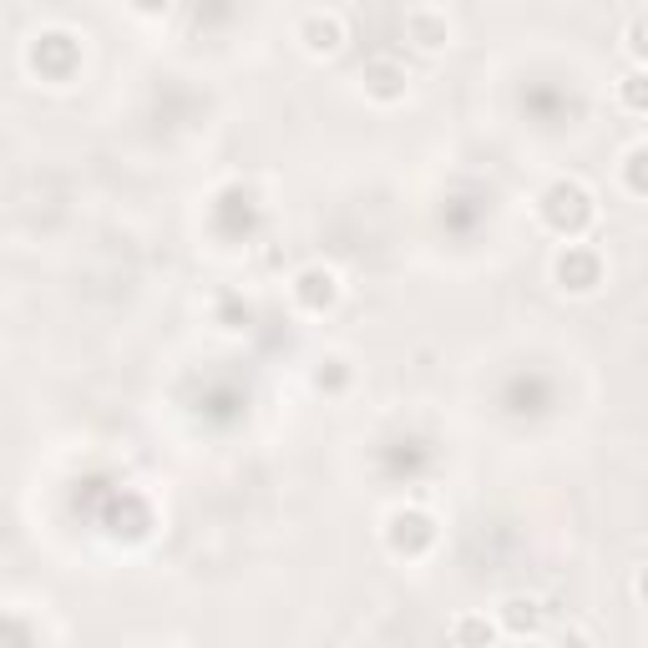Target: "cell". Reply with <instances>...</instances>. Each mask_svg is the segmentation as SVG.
Masks as SVG:
<instances>
[{
	"label": "cell",
	"mask_w": 648,
	"mask_h": 648,
	"mask_svg": "<svg viewBox=\"0 0 648 648\" xmlns=\"http://www.w3.org/2000/svg\"><path fill=\"white\" fill-rule=\"evenodd\" d=\"M623 183H628L633 198H643V147H633V152L623 157Z\"/></svg>",
	"instance_id": "obj_9"
},
{
	"label": "cell",
	"mask_w": 648,
	"mask_h": 648,
	"mask_svg": "<svg viewBox=\"0 0 648 648\" xmlns=\"http://www.w3.org/2000/svg\"><path fill=\"white\" fill-rule=\"evenodd\" d=\"M299 41H304V51H314V56L340 51V41H345L340 11H304V16H299Z\"/></svg>",
	"instance_id": "obj_3"
},
{
	"label": "cell",
	"mask_w": 648,
	"mask_h": 648,
	"mask_svg": "<svg viewBox=\"0 0 648 648\" xmlns=\"http://www.w3.org/2000/svg\"><path fill=\"white\" fill-rule=\"evenodd\" d=\"M294 294H299V304L319 309V304H330L340 289H335V274H330V269H304L299 284H294Z\"/></svg>",
	"instance_id": "obj_5"
},
{
	"label": "cell",
	"mask_w": 648,
	"mask_h": 648,
	"mask_svg": "<svg viewBox=\"0 0 648 648\" xmlns=\"http://www.w3.org/2000/svg\"><path fill=\"white\" fill-rule=\"evenodd\" d=\"M537 213H542V223L552 228V233H567V238H573V233H583L588 223H593V193L578 183V178H557L542 198H537Z\"/></svg>",
	"instance_id": "obj_1"
},
{
	"label": "cell",
	"mask_w": 648,
	"mask_h": 648,
	"mask_svg": "<svg viewBox=\"0 0 648 648\" xmlns=\"http://www.w3.org/2000/svg\"><path fill=\"white\" fill-rule=\"evenodd\" d=\"M512 648H542V643H527V638H517V643H512Z\"/></svg>",
	"instance_id": "obj_11"
},
{
	"label": "cell",
	"mask_w": 648,
	"mask_h": 648,
	"mask_svg": "<svg viewBox=\"0 0 648 648\" xmlns=\"http://www.w3.org/2000/svg\"><path fill=\"white\" fill-rule=\"evenodd\" d=\"M643 21H648L643 11L628 21V56H633V66H643Z\"/></svg>",
	"instance_id": "obj_10"
},
{
	"label": "cell",
	"mask_w": 648,
	"mask_h": 648,
	"mask_svg": "<svg viewBox=\"0 0 648 648\" xmlns=\"http://www.w3.org/2000/svg\"><path fill=\"white\" fill-rule=\"evenodd\" d=\"M451 633H456L461 648H486V643H492V623L476 618V613H461V618L451 623Z\"/></svg>",
	"instance_id": "obj_7"
},
{
	"label": "cell",
	"mask_w": 648,
	"mask_h": 648,
	"mask_svg": "<svg viewBox=\"0 0 648 648\" xmlns=\"http://www.w3.org/2000/svg\"><path fill=\"white\" fill-rule=\"evenodd\" d=\"M618 97H623V107H628V112H643V71H638V66L618 81Z\"/></svg>",
	"instance_id": "obj_8"
},
{
	"label": "cell",
	"mask_w": 648,
	"mask_h": 648,
	"mask_svg": "<svg viewBox=\"0 0 648 648\" xmlns=\"http://www.w3.org/2000/svg\"><path fill=\"white\" fill-rule=\"evenodd\" d=\"M405 26H411L416 31V41L426 46V51H436V46H446L451 41V21H446V11H411V16H405Z\"/></svg>",
	"instance_id": "obj_4"
},
{
	"label": "cell",
	"mask_w": 648,
	"mask_h": 648,
	"mask_svg": "<svg viewBox=\"0 0 648 648\" xmlns=\"http://www.w3.org/2000/svg\"><path fill=\"white\" fill-rule=\"evenodd\" d=\"M502 623H507L517 638H527V633L542 623V603H537V598H507V603H502Z\"/></svg>",
	"instance_id": "obj_6"
},
{
	"label": "cell",
	"mask_w": 648,
	"mask_h": 648,
	"mask_svg": "<svg viewBox=\"0 0 648 648\" xmlns=\"http://www.w3.org/2000/svg\"><path fill=\"white\" fill-rule=\"evenodd\" d=\"M552 274H557V284H562V289L588 294V289H598V284H603V259H598V249H583V243H567V249L557 254V264H552Z\"/></svg>",
	"instance_id": "obj_2"
}]
</instances>
